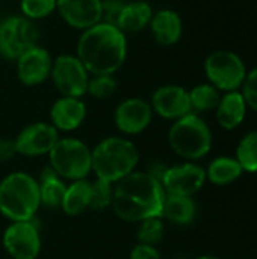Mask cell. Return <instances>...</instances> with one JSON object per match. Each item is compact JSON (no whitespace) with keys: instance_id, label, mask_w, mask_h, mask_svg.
Returning a JSON list of instances; mask_svg holds the SVG:
<instances>
[{"instance_id":"cell-1","label":"cell","mask_w":257,"mask_h":259,"mask_svg":"<svg viewBox=\"0 0 257 259\" xmlns=\"http://www.w3.org/2000/svg\"><path fill=\"white\" fill-rule=\"evenodd\" d=\"M165 190L161 181L148 171H133L114 185L112 211L127 223H141L162 215Z\"/></svg>"},{"instance_id":"cell-30","label":"cell","mask_w":257,"mask_h":259,"mask_svg":"<svg viewBox=\"0 0 257 259\" xmlns=\"http://www.w3.org/2000/svg\"><path fill=\"white\" fill-rule=\"evenodd\" d=\"M112 197H114V185L112 184L101 181V179H95L94 182H91L89 209L106 211L112 205Z\"/></svg>"},{"instance_id":"cell-8","label":"cell","mask_w":257,"mask_h":259,"mask_svg":"<svg viewBox=\"0 0 257 259\" xmlns=\"http://www.w3.org/2000/svg\"><path fill=\"white\" fill-rule=\"evenodd\" d=\"M39 44L36 23L23 15H9L0 21V55L6 61H15L30 47Z\"/></svg>"},{"instance_id":"cell-3","label":"cell","mask_w":257,"mask_h":259,"mask_svg":"<svg viewBox=\"0 0 257 259\" xmlns=\"http://www.w3.org/2000/svg\"><path fill=\"white\" fill-rule=\"evenodd\" d=\"M92 173L112 185L136 170L139 150L127 137H106L91 149Z\"/></svg>"},{"instance_id":"cell-18","label":"cell","mask_w":257,"mask_h":259,"mask_svg":"<svg viewBox=\"0 0 257 259\" xmlns=\"http://www.w3.org/2000/svg\"><path fill=\"white\" fill-rule=\"evenodd\" d=\"M148 30L156 44L162 47H171L177 44L183 35V21L179 12L164 8L153 12Z\"/></svg>"},{"instance_id":"cell-20","label":"cell","mask_w":257,"mask_h":259,"mask_svg":"<svg viewBox=\"0 0 257 259\" xmlns=\"http://www.w3.org/2000/svg\"><path fill=\"white\" fill-rule=\"evenodd\" d=\"M247 109L248 106L241 90L223 93L220 103L215 109V118L218 126L224 131H235L244 123Z\"/></svg>"},{"instance_id":"cell-31","label":"cell","mask_w":257,"mask_h":259,"mask_svg":"<svg viewBox=\"0 0 257 259\" xmlns=\"http://www.w3.org/2000/svg\"><path fill=\"white\" fill-rule=\"evenodd\" d=\"M241 93L247 102V106L257 112V67L247 73Z\"/></svg>"},{"instance_id":"cell-22","label":"cell","mask_w":257,"mask_h":259,"mask_svg":"<svg viewBox=\"0 0 257 259\" xmlns=\"http://www.w3.org/2000/svg\"><path fill=\"white\" fill-rule=\"evenodd\" d=\"M39 185V200L41 206L45 208H61L67 184L64 179L48 165L41 171V176L38 179Z\"/></svg>"},{"instance_id":"cell-36","label":"cell","mask_w":257,"mask_h":259,"mask_svg":"<svg viewBox=\"0 0 257 259\" xmlns=\"http://www.w3.org/2000/svg\"><path fill=\"white\" fill-rule=\"evenodd\" d=\"M0 58H2V55H0Z\"/></svg>"},{"instance_id":"cell-25","label":"cell","mask_w":257,"mask_h":259,"mask_svg":"<svg viewBox=\"0 0 257 259\" xmlns=\"http://www.w3.org/2000/svg\"><path fill=\"white\" fill-rule=\"evenodd\" d=\"M188 93H189V102H191L192 112H195V114L215 111L220 103L221 94H223L209 82L198 83V85L192 87Z\"/></svg>"},{"instance_id":"cell-28","label":"cell","mask_w":257,"mask_h":259,"mask_svg":"<svg viewBox=\"0 0 257 259\" xmlns=\"http://www.w3.org/2000/svg\"><path fill=\"white\" fill-rule=\"evenodd\" d=\"M58 0H20V15L36 23L56 12Z\"/></svg>"},{"instance_id":"cell-17","label":"cell","mask_w":257,"mask_h":259,"mask_svg":"<svg viewBox=\"0 0 257 259\" xmlns=\"http://www.w3.org/2000/svg\"><path fill=\"white\" fill-rule=\"evenodd\" d=\"M88 115V108L83 99L59 96L50 106L48 123L61 132H73L79 129Z\"/></svg>"},{"instance_id":"cell-33","label":"cell","mask_w":257,"mask_h":259,"mask_svg":"<svg viewBox=\"0 0 257 259\" xmlns=\"http://www.w3.org/2000/svg\"><path fill=\"white\" fill-rule=\"evenodd\" d=\"M129 259H162L161 252L155 246H147V244H136L132 250Z\"/></svg>"},{"instance_id":"cell-9","label":"cell","mask_w":257,"mask_h":259,"mask_svg":"<svg viewBox=\"0 0 257 259\" xmlns=\"http://www.w3.org/2000/svg\"><path fill=\"white\" fill-rule=\"evenodd\" d=\"M89 73L74 53H62L53 58L50 80L61 96L80 97L86 96Z\"/></svg>"},{"instance_id":"cell-5","label":"cell","mask_w":257,"mask_h":259,"mask_svg":"<svg viewBox=\"0 0 257 259\" xmlns=\"http://www.w3.org/2000/svg\"><path fill=\"white\" fill-rule=\"evenodd\" d=\"M214 143L209 124L195 112H191L171 123L168 144L171 150L185 161L195 162L204 158Z\"/></svg>"},{"instance_id":"cell-15","label":"cell","mask_w":257,"mask_h":259,"mask_svg":"<svg viewBox=\"0 0 257 259\" xmlns=\"http://www.w3.org/2000/svg\"><path fill=\"white\" fill-rule=\"evenodd\" d=\"M148 102L153 109V114L170 121H176L192 112L188 90L177 83H167L158 87Z\"/></svg>"},{"instance_id":"cell-6","label":"cell","mask_w":257,"mask_h":259,"mask_svg":"<svg viewBox=\"0 0 257 259\" xmlns=\"http://www.w3.org/2000/svg\"><path fill=\"white\" fill-rule=\"evenodd\" d=\"M48 165L64 181H80L86 179L92 173L91 147L74 137H62L58 140L55 147L50 150Z\"/></svg>"},{"instance_id":"cell-32","label":"cell","mask_w":257,"mask_h":259,"mask_svg":"<svg viewBox=\"0 0 257 259\" xmlns=\"http://www.w3.org/2000/svg\"><path fill=\"white\" fill-rule=\"evenodd\" d=\"M124 2L126 0H101V21L115 26Z\"/></svg>"},{"instance_id":"cell-26","label":"cell","mask_w":257,"mask_h":259,"mask_svg":"<svg viewBox=\"0 0 257 259\" xmlns=\"http://www.w3.org/2000/svg\"><path fill=\"white\" fill-rule=\"evenodd\" d=\"M235 158L244 171L257 173V129L245 134L236 147Z\"/></svg>"},{"instance_id":"cell-4","label":"cell","mask_w":257,"mask_h":259,"mask_svg":"<svg viewBox=\"0 0 257 259\" xmlns=\"http://www.w3.org/2000/svg\"><path fill=\"white\" fill-rule=\"evenodd\" d=\"M41 208L38 179L24 171H12L0 181V214L9 222L33 220Z\"/></svg>"},{"instance_id":"cell-2","label":"cell","mask_w":257,"mask_h":259,"mask_svg":"<svg viewBox=\"0 0 257 259\" xmlns=\"http://www.w3.org/2000/svg\"><path fill=\"white\" fill-rule=\"evenodd\" d=\"M74 55L89 74H117L129 55L127 35L117 26L101 21L80 32Z\"/></svg>"},{"instance_id":"cell-21","label":"cell","mask_w":257,"mask_h":259,"mask_svg":"<svg viewBox=\"0 0 257 259\" xmlns=\"http://www.w3.org/2000/svg\"><path fill=\"white\" fill-rule=\"evenodd\" d=\"M197 215V205L192 197L167 194L162 206V219L177 226H186L194 222Z\"/></svg>"},{"instance_id":"cell-13","label":"cell","mask_w":257,"mask_h":259,"mask_svg":"<svg viewBox=\"0 0 257 259\" xmlns=\"http://www.w3.org/2000/svg\"><path fill=\"white\" fill-rule=\"evenodd\" d=\"M150 102L142 97H127L114 111V124L124 137H135L148 129L153 120Z\"/></svg>"},{"instance_id":"cell-14","label":"cell","mask_w":257,"mask_h":259,"mask_svg":"<svg viewBox=\"0 0 257 259\" xmlns=\"http://www.w3.org/2000/svg\"><path fill=\"white\" fill-rule=\"evenodd\" d=\"M59 138V132L48 121H35L24 126L14 138V143L17 155L36 158L48 155Z\"/></svg>"},{"instance_id":"cell-27","label":"cell","mask_w":257,"mask_h":259,"mask_svg":"<svg viewBox=\"0 0 257 259\" xmlns=\"http://www.w3.org/2000/svg\"><path fill=\"white\" fill-rule=\"evenodd\" d=\"M138 232H136V240L139 244H147V246H158L165 235V225L162 217H151L147 219L141 223H138Z\"/></svg>"},{"instance_id":"cell-35","label":"cell","mask_w":257,"mask_h":259,"mask_svg":"<svg viewBox=\"0 0 257 259\" xmlns=\"http://www.w3.org/2000/svg\"><path fill=\"white\" fill-rule=\"evenodd\" d=\"M195 259H221V258L214 256V255H201V256H198V258H195Z\"/></svg>"},{"instance_id":"cell-23","label":"cell","mask_w":257,"mask_h":259,"mask_svg":"<svg viewBox=\"0 0 257 259\" xmlns=\"http://www.w3.org/2000/svg\"><path fill=\"white\" fill-rule=\"evenodd\" d=\"M91 203V182L88 179L73 181L70 185H67L61 209L70 215L77 217L83 214L86 209H89Z\"/></svg>"},{"instance_id":"cell-19","label":"cell","mask_w":257,"mask_h":259,"mask_svg":"<svg viewBox=\"0 0 257 259\" xmlns=\"http://www.w3.org/2000/svg\"><path fill=\"white\" fill-rule=\"evenodd\" d=\"M153 12V6L145 0H126L118 14L115 26L124 35L139 33L148 29Z\"/></svg>"},{"instance_id":"cell-34","label":"cell","mask_w":257,"mask_h":259,"mask_svg":"<svg viewBox=\"0 0 257 259\" xmlns=\"http://www.w3.org/2000/svg\"><path fill=\"white\" fill-rule=\"evenodd\" d=\"M14 156H17L15 143L11 138H0V164L11 161Z\"/></svg>"},{"instance_id":"cell-12","label":"cell","mask_w":257,"mask_h":259,"mask_svg":"<svg viewBox=\"0 0 257 259\" xmlns=\"http://www.w3.org/2000/svg\"><path fill=\"white\" fill-rule=\"evenodd\" d=\"M53 58L55 56L41 44L26 50L14 61L18 82L29 88L45 83L50 79Z\"/></svg>"},{"instance_id":"cell-16","label":"cell","mask_w":257,"mask_h":259,"mask_svg":"<svg viewBox=\"0 0 257 259\" xmlns=\"http://www.w3.org/2000/svg\"><path fill=\"white\" fill-rule=\"evenodd\" d=\"M56 12L68 27L83 32L101 23V0H58Z\"/></svg>"},{"instance_id":"cell-10","label":"cell","mask_w":257,"mask_h":259,"mask_svg":"<svg viewBox=\"0 0 257 259\" xmlns=\"http://www.w3.org/2000/svg\"><path fill=\"white\" fill-rule=\"evenodd\" d=\"M2 244L12 259H38L42 241L33 220L11 222L2 235Z\"/></svg>"},{"instance_id":"cell-7","label":"cell","mask_w":257,"mask_h":259,"mask_svg":"<svg viewBox=\"0 0 257 259\" xmlns=\"http://www.w3.org/2000/svg\"><path fill=\"white\" fill-rule=\"evenodd\" d=\"M248 70L244 59L230 50H215L204 59L208 82L221 93L239 91Z\"/></svg>"},{"instance_id":"cell-24","label":"cell","mask_w":257,"mask_h":259,"mask_svg":"<svg viewBox=\"0 0 257 259\" xmlns=\"http://www.w3.org/2000/svg\"><path fill=\"white\" fill-rule=\"evenodd\" d=\"M206 170V179L214 184V185H230L235 181H238L244 170L241 167V164L238 162V159L233 156H218L215 159L211 161V164L208 165Z\"/></svg>"},{"instance_id":"cell-11","label":"cell","mask_w":257,"mask_h":259,"mask_svg":"<svg viewBox=\"0 0 257 259\" xmlns=\"http://www.w3.org/2000/svg\"><path fill=\"white\" fill-rule=\"evenodd\" d=\"M206 182V170L189 161L167 167L161 178V184L167 194L183 197H194Z\"/></svg>"},{"instance_id":"cell-29","label":"cell","mask_w":257,"mask_h":259,"mask_svg":"<svg viewBox=\"0 0 257 259\" xmlns=\"http://www.w3.org/2000/svg\"><path fill=\"white\" fill-rule=\"evenodd\" d=\"M117 88H118V80L115 74H91L88 80L86 94L94 99L105 100L114 96Z\"/></svg>"}]
</instances>
